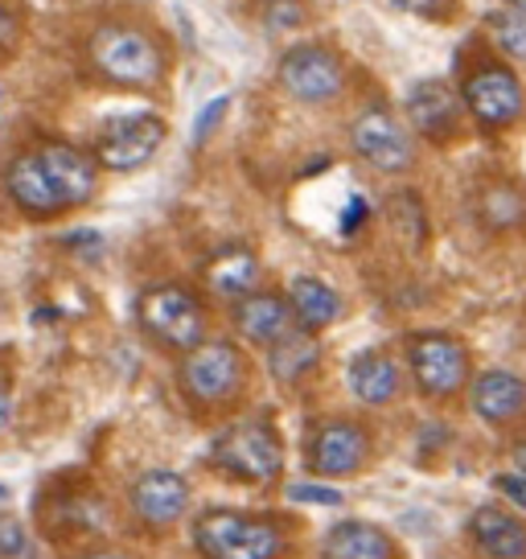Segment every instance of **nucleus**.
Listing matches in <instances>:
<instances>
[{
	"label": "nucleus",
	"mask_w": 526,
	"mask_h": 559,
	"mask_svg": "<svg viewBox=\"0 0 526 559\" xmlns=\"http://www.w3.org/2000/svg\"><path fill=\"white\" fill-rule=\"evenodd\" d=\"M136 317H141L144 333L165 349H181L190 354L206 342V313L193 297L190 288L181 284H157L148 288L136 305Z\"/></svg>",
	"instance_id": "obj_4"
},
{
	"label": "nucleus",
	"mask_w": 526,
	"mask_h": 559,
	"mask_svg": "<svg viewBox=\"0 0 526 559\" xmlns=\"http://www.w3.org/2000/svg\"><path fill=\"white\" fill-rule=\"evenodd\" d=\"M37 153L46 160V169H50L53 186L62 193L67 210L87 206L91 198H95V165H99V160H91L87 153H79L74 144H62V140H46Z\"/></svg>",
	"instance_id": "obj_16"
},
{
	"label": "nucleus",
	"mask_w": 526,
	"mask_h": 559,
	"mask_svg": "<svg viewBox=\"0 0 526 559\" xmlns=\"http://www.w3.org/2000/svg\"><path fill=\"white\" fill-rule=\"evenodd\" d=\"M321 551L325 559H395V543L374 523H337Z\"/></svg>",
	"instance_id": "obj_22"
},
{
	"label": "nucleus",
	"mask_w": 526,
	"mask_h": 559,
	"mask_svg": "<svg viewBox=\"0 0 526 559\" xmlns=\"http://www.w3.org/2000/svg\"><path fill=\"white\" fill-rule=\"evenodd\" d=\"M280 83L300 104H330L346 87V67L330 46L304 41L280 58Z\"/></svg>",
	"instance_id": "obj_8"
},
{
	"label": "nucleus",
	"mask_w": 526,
	"mask_h": 559,
	"mask_svg": "<svg viewBox=\"0 0 526 559\" xmlns=\"http://www.w3.org/2000/svg\"><path fill=\"white\" fill-rule=\"evenodd\" d=\"M292 502H321V507H337V493L334 489H321V486H292Z\"/></svg>",
	"instance_id": "obj_30"
},
{
	"label": "nucleus",
	"mask_w": 526,
	"mask_h": 559,
	"mask_svg": "<svg viewBox=\"0 0 526 559\" xmlns=\"http://www.w3.org/2000/svg\"><path fill=\"white\" fill-rule=\"evenodd\" d=\"M367 432L358 424H350V419H330L309 440V465L321 477H346V473H354L367 461Z\"/></svg>",
	"instance_id": "obj_13"
},
{
	"label": "nucleus",
	"mask_w": 526,
	"mask_h": 559,
	"mask_svg": "<svg viewBox=\"0 0 526 559\" xmlns=\"http://www.w3.org/2000/svg\"><path fill=\"white\" fill-rule=\"evenodd\" d=\"M350 140H354V153L367 160L370 169H379V174H404V169H411V160H416L407 128L391 111H383V107L362 111L350 128Z\"/></svg>",
	"instance_id": "obj_9"
},
{
	"label": "nucleus",
	"mask_w": 526,
	"mask_h": 559,
	"mask_svg": "<svg viewBox=\"0 0 526 559\" xmlns=\"http://www.w3.org/2000/svg\"><path fill=\"white\" fill-rule=\"evenodd\" d=\"M514 461H518V469L526 473V444H518V449H514Z\"/></svg>",
	"instance_id": "obj_32"
},
{
	"label": "nucleus",
	"mask_w": 526,
	"mask_h": 559,
	"mask_svg": "<svg viewBox=\"0 0 526 559\" xmlns=\"http://www.w3.org/2000/svg\"><path fill=\"white\" fill-rule=\"evenodd\" d=\"M346 383H350V391L367 403V407H383V403H391L399 395V383H404V379H399V367H395L386 354L370 349V354H358L350 362Z\"/></svg>",
	"instance_id": "obj_19"
},
{
	"label": "nucleus",
	"mask_w": 526,
	"mask_h": 559,
	"mask_svg": "<svg viewBox=\"0 0 526 559\" xmlns=\"http://www.w3.org/2000/svg\"><path fill=\"white\" fill-rule=\"evenodd\" d=\"M358 218L367 223V202H362V198H354V202H350V214H346V230L358 227Z\"/></svg>",
	"instance_id": "obj_31"
},
{
	"label": "nucleus",
	"mask_w": 526,
	"mask_h": 559,
	"mask_svg": "<svg viewBox=\"0 0 526 559\" xmlns=\"http://www.w3.org/2000/svg\"><path fill=\"white\" fill-rule=\"evenodd\" d=\"M493 489L506 498L510 507H518L526 514V473L518 469V473H498L493 477Z\"/></svg>",
	"instance_id": "obj_28"
},
{
	"label": "nucleus",
	"mask_w": 526,
	"mask_h": 559,
	"mask_svg": "<svg viewBox=\"0 0 526 559\" xmlns=\"http://www.w3.org/2000/svg\"><path fill=\"white\" fill-rule=\"evenodd\" d=\"M227 107H230V95H218V99H211V104L202 107V116L193 120V144H206L211 140V132L227 116Z\"/></svg>",
	"instance_id": "obj_26"
},
{
	"label": "nucleus",
	"mask_w": 526,
	"mask_h": 559,
	"mask_svg": "<svg viewBox=\"0 0 526 559\" xmlns=\"http://www.w3.org/2000/svg\"><path fill=\"white\" fill-rule=\"evenodd\" d=\"M407 367H411L423 395L449 400L461 391L465 374H469V354L449 333H420L407 342Z\"/></svg>",
	"instance_id": "obj_7"
},
{
	"label": "nucleus",
	"mask_w": 526,
	"mask_h": 559,
	"mask_svg": "<svg viewBox=\"0 0 526 559\" xmlns=\"http://www.w3.org/2000/svg\"><path fill=\"white\" fill-rule=\"evenodd\" d=\"M181 395L198 407H218L230 403L247 383V358L235 342H202L186 354V362L177 367Z\"/></svg>",
	"instance_id": "obj_3"
},
{
	"label": "nucleus",
	"mask_w": 526,
	"mask_h": 559,
	"mask_svg": "<svg viewBox=\"0 0 526 559\" xmlns=\"http://www.w3.org/2000/svg\"><path fill=\"white\" fill-rule=\"evenodd\" d=\"M160 140H165V120L157 116H116L99 128L95 136V160L111 174H132L157 157Z\"/></svg>",
	"instance_id": "obj_6"
},
{
	"label": "nucleus",
	"mask_w": 526,
	"mask_h": 559,
	"mask_svg": "<svg viewBox=\"0 0 526 559\" xmlns=\"http://www.w3.org/2000/svg\"><path fill=\"white\" fill-rule=\"evenodd\" d=\"M486 29H490L493 46L514 58V62H526V9L518 4H506V9H493L486 17Z\"/></svg>",
	"instance_id": "obj_24"
},
{
	"label": "nucleus",
	"mask_w": 526,
	"mask_h": 559,
	"mask_svg": "<svg viewBox=\"0 0 526 559\" xmlns=\"http://www.w3.org/2000/svg\"><path fill=\"white\" fill-rule=\"evenodd\" d=\"M481 214L493 230H510L526 218V198L514 186H493L486 198H481Z\"/></svg>",
	"instance_id": "obj_25"
},
{
	"label": "nucleus",
	"mask_w": 526,
	"mask_h": 559,
	"mask_svg": "<svg viewBox=\"0 0 526 559\" xmlns=\"http://www.w3.org/2000/svg\"><path fill=\"white\" fill-rule=\"evenodd\" d=\"M510 4H518V9H526V0H510Z\"/></svg>",
	"instance_id": "obj_34"
},
{
	"label": "nucleus",
	"mask_w": 526,
	"mask_h": 559,
	"mask_svg": "<svg viewBox=\"0 0 526 559\" xmlns=\"http://www.w3.org/2000/svg\"><path fill=\"white\" fill-rule=\"evenodd\" d=\"M469 403L486 424H510L526 412V383L510 370H486L469 386Z\"/></svg>",
	"instance_id": "obj_18"
},
{
	"label": "nucleus",
	"mask_w": 526,
	"mask_h": 559,
	"mask_svg": "<svg viewBox=\"0 0 526 559\" xmlns=\"http://www.w3.org/2000/svg\"><path fill=\"white\" fill-rule=\"evenodd\" d=\"M91 62L116 87L148 91L165 79V50L136 25H99L91 37Z\"/></svg>",
	"instance_id": "obj_1"
},
{
	"label": "nucleus",
	"mask_w": 526,
	"mask_h": 559,
	"mask_svg": "<svg viewBox=\"0 0 526 559\" xmlns=\"http://www.w3.org/2000/svg\"><path fill=\"white\" fill-rule=\"evenodd\" d=\"M193 547L202 559H280L284 535L276 523L255 514L211 510L193 523Z\"/></svg>",
	"instance_id": "obj_2"
},
{
	"label": "nucleus",
	"mask_w": 526,
	"mask_h": 559,
	"mask_svg": "<svg viewBox=\"0 0 526 559\" xmlns=\"http://www.w3.org/2000/svg\"><path fill=\"white\" fill-rule=\"evenodd\" d=\"M321 362V342L313 337V330H292L284 333L276 346H267V370L276 383H300L309 379Z\"/></svg>",
	"instance_id": "obj_21"
},
{
	"label": "nucleus",
	"mask_w": 526,
	"mask_h": 559,
	"mask_svg": "<svg viewBox=\"0 0 526 559\" xmlns=\"http://www.w3.org/2000/svg\"><path fill=\"white\" fill-rule=\"evenodd\" d=\"M407 120L420 136L449 140L456 132V123H461V99H456V91L449 83L423 79L407 95Z\"/></svg>",
	"instance_id": "obj_15"
},
{
	"label": "nucleus",
	"mask_w": 526,
	"mask_h": 559,
	"mask_svg": "<svg viewBox=\"0 0 526 559\" xmlns=\"http://www.w3.org/2000/svg\"><path fill=\"white\" fill-rule=\"evenodd\" d=\"M469 539L486 559H526V523L502 507H481L469 519Z\"/></svg>",
	"instance_id": "obj_17"
},
{
	"label": "nucleus",
	"mask_w": 526,
	"mask_h": 559,
	"mask_svg": "<svg viewBox=\"0 0 526 559\" xmlns=\"http://www.w3.org/2000/svg\"><path fill=\"white\" fill-rule=\"evenodd\" d=\"M288 300H292L297 321L304 330H321V325H330V321L342 317V297H337L325 280H316V276L292 280V284H288Z\"/></svg>",
	"instance_id": "obj_23"
},
{
	"label": "nucleus",
	"mask_w": 526,
	"mask_h": 559,
	"mask_svg": "<svg viewBox=\"0 0 526 559\" xmlns=\"http://www.w3.org/2000/svg\"><path fill=\"white\" fill-rule=\"evenodd\" d=\"M260 280V260L247 247H223L206 263V288L223 300H243Z\"/></svg>",
	"instance_id": "obj_20"
},
{
	"label": "nucleus",
	"mask_w": 526,
	"mask_h": 559,
	"mask_svg": "<svg viewBox=\"0 0 526 559\" xmlns=\"http://www.w3.org/2000/svg\"><path fill=\"white\" fill-rule=\"evenodd\" d=\"M211 461L218 473L251 486H272L284 469V444L267 424H235L214 440Z\"/></svg>",
	"instance_id": "obj_5"
},
{
	"label": "nucleus",
	"mask_w": 526,
	"mask_h": 559,
	"mask_svg": "<svg viewBox=\"0 0 526 559\" xmlns=\"http://www.w3.org/2000/svg\"><path fill=\"white\" fill-rule=\"evenodd\" d=\"M235 330L251 346H276L284 333L297 330V309L276 293H247L243 300H235Z\"/></svg>",
	"instance_id": "obj_14"
},
{
	"label": "nucleus",
	"mask_w": 526,
	"mask_h": 559,
	"mask_svg": "<svg viewBox=\"0 0 526 559\" xmlns=\"http://www.w3.org/2000/svg\"><path fill=\"white\" fill-rule=\"evenodd\" d=\"M4 186H9V198H13L29 218H53V214L67 210V202H62V193L53 186L50 169H46V160H41L37 148L34 153H17V157L9 160Z\"/></svg>",
	"instance_id": "obj_12"
},
{
	"label": "nucleus",
	"mask_w": 526,
	"mask_h": 559,
	"mask_svg": "<svg viewBox=\"0 0 526 559\" xmlns=\"http://www.w3.org/2000/svg\"><path fill=\"white\" fill-rule=\"evenodd\" d=\"M87 559H132V556H123V551H99V556H87Z\"/></svg>",
	"instance_id": "obj_33"
},
{
	"label": "nucleus",
	"mask_w": 526,
	"mask_h": 559,
	"mask_svg": "<svg viewBox=\"0 0 526 559\" xmlns=\"http://www.w3.org/2000/svg\"><path fill=\"white\" fill-rule=\"evenodd\" d=\"M523 83L506 67H477L465 79V107L486 128H506L523 116Z\"/></svg>",
	"instance_id": "obj_10"
},
{
	"label": "nucleus",
	"mask_w": 526,
	"mask_h": 559,
	"mask_svg": "<svg viewBox=\"0 0 526 559\" xmlns=\"http://www.w3.org/2000/svg\"><path fill=\"white\" fill-rule=\"evenodd\" d=\"M132 514L153 531H169L174 523H181V514L190 510V486L186 477L174 469H148L132 481Z\"/></svg>",
	"instance_id": "obj_11"
},
{
	"label": "nucleus",
	"mask_w": 526,
	"mask_h": 559,
	"mask_svg": "<svg viewBox=\"0 0 526 559\" xmlns=\"http://www.w3.org/2000/svg\"><path fill=\"white\" fill-rule=\"evenodd\" d=\"M4 559H37L34 539L25 535L17 519H4Z\"/></svg>",
	"instance_id": "obj_27"
},
{
	"label": "nucleus",
	"mask_w": 526,
	"mask_h": 559,
	"mask_svg": "<svg viewBox=\"0 0 526 559\" xmlns=\"http://www.w3.org/2000/svg\"><path fill=\"white\" fill-rule=\"evenodd\" d=\"M391 4L404 13H416V17H444L453 0H391Z\"/></svg>",
	"instance_id": "obj_29"
}]
</instances>
